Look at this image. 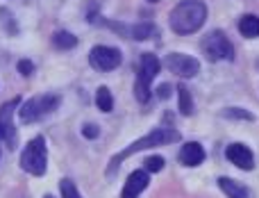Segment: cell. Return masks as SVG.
I'll use <instances>...</instances> for the list:
<instances>
[{
  "mask_svg": "<svg viewBox=\"0 0 259 198\" xmlns=\"http://www.w3.org/2000/svg\"><path fill=\"white\" fill-rule=\"evenodd\" d=\"M121 53L112 46H94L89 53V64L96 71H114L121 64Z\"/></svg>",
  "mask_w": 259,
  "mask_h": 198,
  "instance_id": "52a82bcc",
  "label": "cell"
},
{
  "mask_svg": "<svg viewBox=\"0 0 259 198\" xmlns=\"http://www.w3.org/2000/svg\"><path fill=\"white\" fill-rule=\"evenodd\" d=\"M173 141H180V132H178V130H173V128H155V130H150L148 135H143L141 139L132 141V144H130L125 150H121L118 155H114V157L109 160L107 176H114V171H116V169L121 167V162H123V160H127L130 155L141 153V150L152 148V146H166V144H173Z\"/></svg>",
  "mask_w": 259,
  "mask_h": 198,
  "instance_id": "7a4b0ae2",
  "label": "cell"
},
{
  "mask_svg": "<svg viewBox=\"0 0 259 198\" xmlns=\"http://www.w3.org/2000/svg\"><path fill=\"white\" fill-rule=\"evenodd\" d=\"M219 187L228 198H248V189L232 178H219Z\"/></svg>",
  "mask_w": 259,
  "mask_h": 198,
  "instance_id": "7c38bea8",
  "label": "cell"
},
{
  "mask_svg": "<svg viewBox=\"0 0 259 198\" xmlns=\"http://www.w3.org/2000/svg\"><path fill=\"white\" fill-rule=\"evenodd\" d=\"M148 3H159V0H148Z\"/></svg>",
  "mask_w": 259,
  "mask_h": 198,
  "instance_id": "cb8c5ba5",
  "label": "cell"
},
{
  "mask_svg": "<svg viewBox=\"0 0 259 198\" xmlns=\"http://www.w3.org/2000/svg\"><path fill=\"white\" fill-rule=\"evenodd\" d=\"M180 162L184 167H198V164L205 162V148H202L198 141H189V144L182 146L180 150Z\"/></svg>",
  "mask_w": 259,
  "mask_h": 198,
  "instance_id": "8fae6325",
  "label": "cell"
},
{
  "mask_svg": "<svg viewBox=\"0 0 259 198\" xmlns=\"http://www.w3.org/2000/svg\"><path fill=\"white\" fill-rule=\"evenodd\" d=\"M59 191H62V198H82L80 194H77V189H75V182L68 180V178L59 182Z\"/></svg>",
  "mask_w": 259,
  "mask_h": 198,
  "instance_id": "ac0fdd59",
  "label": "cell"
},
{
  "mask_svg": "<svg viewBox=\"0 0 259 198\" xmlns=\"http://www.w3.org/2000/svg\"><path fill=\"white\" fill-rule=\"evenodd\" d=\"M202 53L207 55L209 62H221V59L232 62L234 59V46L230 44V39L221 30H214L211 34L205 36V41H202Z\"/></svg>",
  "mask_w": 259,
  "mask_h": 198,
  "instance_id": "8992f818",
  "label": "cell"
},
{
  "mask_svg": "<svg viewBox=\"0 0 259 198\" xmlns=\"http://www.w3.org/2000/svg\"><path fill=\"white\" fill-rule=\"evenodd\" d=\"M159 68H161V62L157 59V55H152V53L141 55L137 82H134V96H137L139 103H148L150 100V82L157 77Z\"/></svg>",
  "mask_w": 259,
  "mask_h": 198,
  "instance_id": "3957f363",
  "label": "cell"
},
{
  "mask_svg": "<svg viewBox=\"0 0 259 198\" xmlns=\"http://www.w3.org/2000/svg\"><path fill=\"white\" fill-rule=\"evenodd\" d=\"M166 68L170 73H178L180 77H196L200 71V62L191 55H182V53H170L164 59Z\"/></svg>",
  "mask_w": 259,
  "mask_h": 198,
  "instance_id": "ba28073f",
  "label": "cell"
},
{
  "mask_svg": "<svg viewBox=\"0 0 259 198\" xmlns=\"http://www.w3.org/2000/svg\"><path fill=\"white\" fill-rule=\"evenodd\" d=\"M82 135H84L87 139H96V137L100 135V128H98V126H94V123H89V126L82 128Z\"/></svg>",
  "mask_w": 259,
  "mask_h": 198,
  "instance_id": "7402d4cb",
  "label": "cell"
},
{
  "mask_svg": "<svg viewBox=\"0 0 259 198\" xmlns=\"http://www.w3.org/2000/svg\"><path fill=\"white\" fill-rule=\"evenodd\" d=\"M59 105V98L57 96H34L30 98L27 103L21 105L18 109V116H21V123H34L39 118H44L46 114L55 112Z\"/></svg>",
  "mask_w": 259,
  "mask_h": 198,
  "instance_id": "5b68a950",
  "label": "cell"
},
{
  "mask_svg": "<svg viewBox=\"0 0 259 198\" xmlns=\"http://www.w3.org/2000/svg\"><path fill=\"white\" fill-rule=\"evenodd\" d=\"M207 18V7L202 0H182L178 7L170 12V30L178 32V34H191L198 32L205 25Z\"/></svg>",
  "mask_w": 259,
  "mask_h": 198,
  "instance_id": "6da1fadb",
  "label": "cell"
},
{
  "mask_svg": "<svg viewBox=\"0 0 259 198\" xmlns=\"http://www.w3.org/2000/svg\"><path fill=\"white\" fill-rule=\"evenodd\" d=\"M53 44L57 46L59 50H71L77 46V39L71 34V32H57V34L53 36Z\"/></svg>",
  "mask_w": 259,
  "mask_h": 198,
  "instance_id": "e0dca14e",
  "label": "cell"
},
{
  "mask_svg": "<svg viewBox=\"0 0 259 198\" xmlns=\"http://www.w3.org/2000/svg\"><path fill=\"white\" fill-rule=\"evenodd\" d=\"M32 71H34V64L30 62V59H21V62H18V73H21V75H32Z\"/></svg>",
  "mask_w": 259,
  "mask_h": 198,
  "instance_id": "44dd1931",
  "label": "cell"
},
{
  "mask_svg": "<svg viewBox=\"0 0 259 198\" xmlns=\"http://www.w3.org/2000/svg\"><path fill=\"white\" fill-rule=\"evenodd\" d=\"M148 171H132L125 182V187H123V194L121 198H139L143 194V189L148 187Z\"/></svg>",
  "mask_w": 259,
  "mask_h": 198,
  "instance_id": "30bf717a",
  "label": "cell"
},
{
  "mask_svg": "<svg viewBox=\"0 0 259 198\" xmlns=\"http://www.w3.org/2000/svg\"><path fill=\"white\" fill-rule=\"evenodd\" d=\"M225 157L234 164V167L243 169V171H252L255 169V155L246 144H230L225 148Z\"/></svg>",
  "mask_w": 259,
  "mask_h": 198,
  "instance_id": "9c48e42d",
  "label": "cell"
},
{
  "mask_svg": "<svg viewBox=\"0 0 259 198\" xmlns=\"http://www.w3.org/2000/svg\"><path fill=\"white\" fill-rule=\"evenodd\" d=\"M96 105H98L100 112H112L114 109V98H112V91L107 87H100L96 91Z\"/></svg>",
  "mask_w": 259,
  "mask_h": 198,
  "instance_id": "5bb4252c",
  "label": "cell"
},
{
  "mask_svg": "<svg viewBox=\"0 0 259 198\" xmlns=\"http://www.w3.org/2000/svg\"><path fill=\"white\" fill-rule=\"evenodd\" d=\"M225 116H230V118H243V121H252V114L246 112V109H241V107L228 109V112H225Z\"/></svg>",
  "mask_w": 259,
  "mask_h": 198,
  "instance_id": "ffe728a7",
  "label": "cell"
},
{
  "mask_svg": "<svg viewBox=\"0 0 259 198\" xmlns=\"http://www.w3.org/2000/svg\"><path fill=\"white\" fill-rule=\"evenodd\" d=\"M155 34H157V27L152 23H137L132 27V39H137V41H146Z\"/></svg>",
  "mask_w": 259,
  "mask_h": 198,
  "instance_id": "9a60e30c",
  "label": "cell"
},
{
  "mask_svg": "<svg viewBox=\"0 0 259 198\" xmlns=\"http://www.w3.org/2000/svg\"><path fill=\"white\" fill-rule=\"evenodd\" d=\"M46 198H53V196H46Z\"/></svg>",
  "mask_w": 259,
  "mask_h": 198,
  "instance_id": "d4e9b609",
  "label": "cell"
},
{
  "mask_svg": "<svg viewBox=\"0 0 259 198\" xmlns=\"http://www.w3.org/2000/svg\"><path fill=\"white\" fill-rule=\"evenodd\" d=\"M143 164H146V171L148 173H159L161 169H164V157H159V155H152V157H148Z\"/></svg>",
  "mask_w": 259,
  "mask_h": 198,
  "instance_id": "d6986e66",
  "label": "cell"
},
{
  "mask_svg": "<svg viewBox=\"0 0 259 198\" xmlns=\"http://www.w3.org/2000/svg\"><path fill=\"white\" fill-rule=\"evenodd\" d=\"M239 32H241L243 36H248V39L259 36V16H255V14L241 16V21H239Z\"/></svg>",
  "mask_w": 259,
  "mask_h": 198,
  "instance_id": "4fadbf2b",
  "label": "cell"
},
{
  "mask_svg": "<svg viewBox=\"0 0 259 198\" xmlns=\"http://www.w3.org/2000/svg\"><path fill=\"white\" fill-rule=\"evenodd\" d=\"M178 98H180V112L184 114V116H189V114H193V100H191V94H189V89L184 85L178 87Z\"/></svg>",
  "mask_w": 259,
  "mask_h": 198,
  "instance_id": "2e32d148",
  "label": "cell"
},
{
  "mask_svg": "<svg viewBox=\"0 0 259 198\" xmlns=\"http://www.w3.org/2000/svg\"><path fill=\"white\" fill-rule=\"evenodd\" d=\"M157 96H159L161 100H166V98L170 96V87H168V85H161L159 89H157Z\"/></svg>",
  "mask_w": 259,
  "mask_h": 198,
  "instance_id": "603a6c76",
  "label": "cell"
},
{
  "mask_svg": "<svg viewBox=\"0 0 259 198\" xmlns=\"http://www.w3.org/2000/svg\"><path fill=\"white\" fill-rule=\"evenodd\" d=\"M21 169L30 176H44L48 169V150H46L44 137H34L27 141V146L21 153Z\"/></svg>",
  "mask_w": 259,
  "mask_h": 198,
  "instance_id": "277c9868",
  "label": "cell"
}]
</instances>
